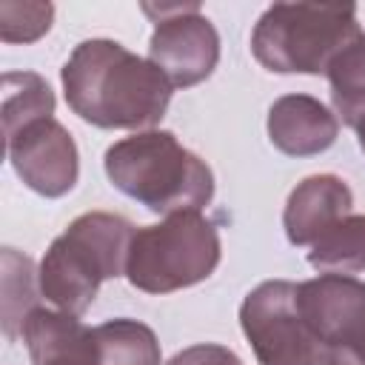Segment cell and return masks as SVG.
Masks as SVG:
<instances>
[{"label":"cell","mask_w":365,"mask_h":365,"mask_svg":"<svg viewBox=\"0 0 365 365\" xmlns=\"http://www.w3.org/2000/svg\"><path fill=\"white\" fill-rule=\"evenodd\" d=\"M297 282L265 279L240 305L242 334L259 365H322L325 348L302 319Z\"/></svg>","instance_id":"obj_6"},{"label":"cell","mask_w":365,"mask_h":365,"mask_svg":"<svg viewBox=\"0 0 365 365\" xmlns=\"http://www.w3.org/2000/svg\"><path fill=\"white\" fill-rule=\"evenodd\" d=\"M297 305L314 336L328 351L348 339L365 319V282L351 274H319L299 282Z\"/></svg>","instance_id":"obj_9"},{"label":"cell","mask_w":365,"mask_h":365,"mask_svg":"<svg viewBox=\"0 0 365 365\" xmlns=\"http://www.w3.org/2000/svg\"><path fill=\"white\" fill-rule=\"evenodd\" d=\"M60 80L68 108L83 123L108 131H151L165 117L174 91L151 60L106 37L74 46Z\"/></svg>","instance_id":"obj_1"},{"label":"cell","mask_w":365,"mask_h":365,"mask_svg":"<svg viewBox=\"0 0 365 365\" xmlns=\"http://www.w3.org/2000/svg\"><path fill=\"white\" fill-rule=\"evenodd\" d=\"M40 294V268H34L31 257L3 248V334L14 342L23 334L26 317L37 308Z\"/></svg>","instance_id":"obj_15"},{"label":"cell","mask_w":365,"mask_h":365,"mask_svg":"<svg viewBox=\"0 0 365 365\" xmlns=\"http://www.w3.org/2000/svg\"><path fill=\"white\" fill-rule=\"evenodd\" d=\"M134 231V222L120 214H80L40 259V294L57 311L83 317L106 279L125 277Z\"/></svg>","instance_id":"obj_3"},{"label":"cell","mask_w":365,"mask_h":365,"mask_svg":"<svg viewBox=\"0 0 365 365\" xmlns=\"http://www.w3.org/2000/svg\"><path fill=\"white\" fill-rule=\"evenodd\" d=\"M94 351H97V365H160V342L157 334L128 317L108 319L97 328H91Z\"/></svg>","instance_id":"obj_13"},{"label":"cell","mask_w":365,"mask_h":365,"mask_svg":"<svg viewBox=\"0 0 365 365\" xmlns=\"http://www.w3.org/2000/svg\"><path fill=\"white\" fill-rule=\"evenodd\" d=\"M322 365H365V319L351 331L348 339L325 351Z\"/></svg>","instance_id":"obj_20"},{"label":"cell","mask_w":365,"mask_h":365,"mask_svg":"<svg viewBox=\"0 0 365 365\" xmlns=\"http://www.w3.org/2000/svg\"><path fill=\"white\" fill-rule=\"evenodd\" d=\"M6 154L14 174L34 194L57 200L77 185L80 154L77 143L54 117L34 120L6 137Z\"/></svg>","instance_id":"obj_8"},{"label":"cell","mask_w":365,"mask_h":365,"mask_svg":"<svg viewBox=\"0 0 365 365\" xmlns=\"http://www.w3.org/2000/svg\"><path fill=\"white\" fill-rule=\"evenodd\" d=\"M359 34L354 3H274L251 31V54L277 74H328Z\"/></svg>","instance_id":"obj_4"},{"label":"cell","mask_w":365,"mask_h":365,"mask_svg":"<svg viewBox=\"0 0 365 365\" xmlns=\"http://www.w3.org/2000/svg\"><path fill=\"white\" fill-rule=\"evenodd\" d=\"M54 20L51 3H0V40L3 43H34Z\"/></svg>","instance_id":"obj_18"},{"label":"cell","mask_w":365,"mask_h":365,"mask_svg":"<svg viewBox=\"0 0 365 365\" xmlns=\"http://www.w3.org/2000/svg\"><path fill=\"white\" fill-rule=\"evenodd\" d=\"M311 268L322 274L365 271V214H348L334 222L308 251Z\"/></svg>","instance_id":"obj_14"},{"label":"cell","mask_w":365,"mask_h":365,"mask_svg":"<svg viewBox=\"0 0 365 365\" xmlns=\"http://www.w3.org/2000/svg\"><path fill=\"white\" fill-rule=\"evenodd\" d=\"M145 14L154 17L148 60L168 83L174 88H191L208 80L220 63V34L200 6H145Z\"/></svg>","instance_id":"obj_7"},{"label":"cell","mask_w":365,"mask_h":365,"mask_svg":"<svg viewBox=\"0 0 365 365\" xmlns=\"http://www.w3.org/2000/svg\"><path fill=\"white\" fill-rule=\"evenodd\" d=\"M336 114L311 94H282L268 108V140L288 157H314L336 143Z\"/></svg>","instance_id":"obj_10"},{"label":"cell","mask_w":365,"mask_h":365,"mask_svg":"<svg viewBox=\"0 0 365 365\" xmlns=\"http://www.w3.org/2000/svg\"><path fill=\"white\" fill-rule=\"evenodd\" d=\"M328 83L336 120L356 125L365 114V34L334 57L328 66Z\"/></svg>","instance_id":"obj_17"},{"label":"cell","mask_w":365,"mask_h":365,"mask_svg":"<svg viewBox=\"0 0 365 365\" xmlns=\"http://www.w3.org/2000/svg\"><path fill=\"white\" fill-rule=\"evenodd\" d=\"M354 128H356V140H359V148H362V154H365V114L359 117V123H356Z\"/></svg>","instance_id":"obj_21"},{"label":"cell","mask_w":365,"mask_h":365,"mask_svg":"<svg viewBox=\"0 0 365 365\" xmlns=\"http://www.w3.org/2000/svg\"><path fill=\"white\" fill-rule=\"evenodd\" d=\"M165 365H242V359L217 342H197L182 351H177Z\"/></svg>","instance_id":"obj_19"},{"label":"cell","mask_w":365,"mask_h":365,"mask_svg":"<svg viewBox=\"0 0 365 365\" xmlns=\"http://www.w3.org/2000/svg\"><path fill=\"white\" fill-rule=\"evenodd\" d=\"M222 257L217 225L202 211H177L134 231L125 279L145 294H171L208 279Z\"/></svg>","instance_id":"obj_5"},{"label":"cell","mask_w":365,"mask_h":365,"mask_svg":"<svg viewBox=\"0 0 365 365\" xmlns=\"http://www.w3.org/2000/svg\"><path fill=\"white\" fill-rule=\"evenodd\" d=\"M54 91L34 71H6L3 74V134L11 137L23 125L54 114Z\"/></svg>","instance_id":"obj_16"},{"label":"cell","mask_w":365,"mask_h":365,"mask_svg":"<svg viewBox=\"0 0 365 365\" xmlns=\"http://www.w3.org/2000/svg\"><path fill=\"white\" fill-rule=\"evenodd\" d=\"M20 336L31 365H97L91 328H86L80 317L37 305L26 317Z\"/></svg>","instance_id":"obj_12"},{"label":"cell","mask_w":365,"mask_h":365,"mask_svg":"<svg viewBox=\"0 0 365 365\" xmlns=\"http://www.w3.org/2000/svg\"><path fill=\"white\" fill-rule=\"evenodd\" d=\"M117 191L154 214L202 211L214 197V171L171 131L151 128L117 140L103 157Z\"/></svg>","instance_id":"obj_2"},{"label":"cell","mask_w":365,"mask_h":365,"mask_svg":"<svg viewBox=\"0 0 365 365\" xmlns=\"http://www.w3.org/2000/svg\"><path fill=\"white\" fill-rule=\"evenodd\" d=\"M354 208V194L348 182L336 174H311L288 194L282 225L291 245H314L334 222L348 217Z\"/></svg>","instance_id":"obj_11"}]
</instances>
